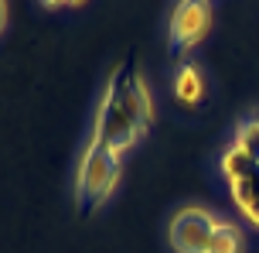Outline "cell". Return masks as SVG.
Masks as SVG:
<instances>
[{
	"mask_svg": "<svg viewBox=\"0 0 259 253\" xmlns=\"http://www.w3.org/2000/svg\"><path fill=\"white\" fill-rule=\"evenodd\" d=\"M150 123H154V106H150V86L143 79V72H137V68L126 72L123 65H116L106 79L89 137H96L106 151L123 158L130 147L140 144V137L150 130Z\"/></svg>",
	"mask_w": 259,
	"mask_h": 253,
	"instance_id": "1",
	"label": "cell"
},
{
	"mask_svg": "<svg viewBox=\"0 0 259 253\" xmlns=\"http://www.w3.org/2000/svg\"><path fill=\"white\" fill-rule=\"evenodd\" d=\"M116 185H119V158L113 151H106L96 137H89V144L82 151V161H78V178H75L78 202L85 209H96L116 192Z\"/></svg>",
	"mask_w": 259,
	"mask_h": 253,
	"instance_id": "2",
	"label": "cell"
},
{
	"mask_svg": "<svg viewBox=\"0 0 259 253\" xmlns=\"http://www.w3.org/2000/svg\"><path fill=\"white\" fill-rule=\"evenodd\" d=\"M219 226V219L201 209V205H184L170 215L167 226V243L174 253H208L211 233Z\"/></svg>",
	"mask_w": 259,
	"mask_h": 253,
	"instance_id": "3",
	"label": "cell"
},
{
	"mask_svg": "<svg viewBox=\"0 0 259 253\" xmlns=\"http://www.w3.org/2000/svg\"><path fill=\"white\" fill-rule=\"evenodd\" d=\"M222 168L232 182L235 205L259 226V161H252L249 154H242L239 147H229V154L222 158Z\"/></svg>",
	"mask_w": 259,
	"mask_h": 253,
	"instance_id": "4",
	"label": "cell"
},
{
	"mask_svg": "<svg viewBox=\"0 0 259 253\" xmlns=\"http://www.w3.org/2000/svg\"><path fill=\"white\" fill-rule=\"evenodd\" d=\"M211 24V11L205 0H181L174 14H170V48L174 52H188L208 34Z\"/></svg>",
	"mask_w": 259,
	"mask_h": 253,
	"instance_id": "5",
	"label": "cell"
},
{
	"mask_svg": "<svg viewBox=\"0 0 259 253\" xmlns=\"http://www.w3.org/2000/svg\"><path fill=\"white\" fill-rule=\"evenodd\" d=\"M201 93H205V82H201V76H198V68L194 65H181L178 76H174V96H178V103L194 106V103L201 99Z\"/></svg>",
	"mask_w": 259,
	"mask_h": 253,
	"instance_id": "6",
	"label": "cell"
},
{
	"mask_svg": "<svg viewBox=\"0 0 259 253\" xmlns=\"http://www.w3.org/2000/svg\"><path fill=\"white\" fill-rule=\"evenodd\" d=\"M208 253H242V236L232 223H222L211 233V243H208Z\"/></svg>",
	"mask_w": 259,
	"mask_h": 253,
	"instance_id": "7",
	"label": "cell"
},
{
	"mask_svg": "<svg viewBox=\"0 0 259 253\" xmlns=\"http://www.w3.org/2000/svg\"><path fill=\"white\" fill-rule=\"evenodd\" d=\"M235 147H239L242 154H249L252 161H259V117H249V120L239 127V133H235Z\"/></svg>",
	"mask_w": 259,
	"mask_h": 253,
	"instance_id": "8",
	"label": "cell"
},
{
	"mask_svg": "<svg viewBox=\"0 0 259 253\" xmlns=\"http://www.w3.org/2000/svg\"><path fill=\"white\" fill-rule=\"evenodd\" d=\"M4 24H7V0H0V31H4Z\"/></svg>",
	"mask_w": 259,
	"mask_h": 253,
	"instance_id": "9",
	"label": "cell"
},
{
	"mask_svg": "<svg viewBox=\"0 0 259 253\" xmlns=\"http://www.w3.org/2000/svg\"><path fill=\"white\" fill-rule=\"evenodd\" d=\"M45 7H58V4H65V0H41Z\"/></svg>",
	"mask_w": 259,
	"mask_h": 253,
	"instance_id": "10",
	"label": "cell"
},
{
	"mask_svg": "<svg viewBox=\"0 0 259 253\" xmlns=\"http://www.w3.org/2000/svg\"><path fill=\"white\" fill-rule=\"evenodd\" d=\"M65 4H82V0H65Z\"/></svg>",
	"mask_w": 259,
	"mask_h": 253,
	"instance_id": "11",
	"label": "cell"
}]
</instances>
